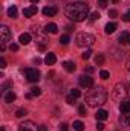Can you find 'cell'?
<instances>
[{
	"mask_svg": "<svg viewBox=\"0 0 130 131\" xmlns=\"http://www.w3.org/2000/svg\"><path fill=\"white\" fill-rule=\"evenodd\" d=\"M89 15V6L84 2H73L66 6V17L72 21H84Z\"/></svg>",
	"mask_w": 130,
	"mask_h": 131,
	"instance_id": "6da1fadb",
	"label": "cell"
},
{
	"mask_svg": "<svg viewBox=\"0 0 130 131\" xmlns=\"http://www.w3.org/2000/svg\"><path fill=\"white\" fill-rule=\"evenodd\" d=\"M86 104L89 107H98L107 102V92L103 87H94L87 95H86Z\"/></svg>",
	"mask_w": 130,
	"mask_h": 131,
	"instance_id": "7a4b0ae2",
	"label": "cell"
},
{
	"mask_svg": "<svg viewBox=\"0 0 130 131\" xmlns=\"http://www.w3.org/2000/svg\"><path fill=\"white\" fill-rule=\"evenodd\" d=\"M75 41H77V46L80 47H90L95 43V37L89 32H80L75 37Z\"/></svg>",
	"mask_w": 130,
	"mask_h": 131,
	"instance_id": "3957f363",
	"label": "cell"
},
{
	"mask_svg": "<svg viewBox=\"0 0 130 131\" xmlns=\"http://www.w3.org/2000/svg\"><path fill=\"white\" fill-rule=\"evenodd\" d=\"M127 93H129L127 85L124 82H118V84H115V87L112 90V98L115 101H124V98L127 96Z\"/></svg>",
	"mask_w": 130,
	"mask_h": 131,
	"instance_id": "277c9868",
	"label": "cell"
},
{
	"mask_svg": "<svg viewBox=\"0 0 130 131\" xmlns=\"http://www.w3.org/2000/svg\"><path fill=\"white\" fill-rule=\"evenodd\" d=\"M37 29H38V28H34V32H35V41H37V47H38L40 50H44V49H46V46H48V38H46V35H44V34H40Z\"/></svg>",
	"mask_w": 130,
	"mask_h": 131,
	"instance_id": "5b68a950",
	"label": "cell"
},
{
	"mask_svg": "<svg viewBox=\"0 0 130 131\" xmlns=\"http://www.w3.org/2000/svg\"><path fill=\"white\" fill-rule=\"evenodd\" d=\"M25 76L29 82H37L40 79V72L37 69H32V67H28L25 69Z\"/></svg>",
	"mask_w": 130,
	"mask_h": 131,
	"instance_id": "8992f818",
	"label": "cell"
},
{
	"mask_svg": "<svg viewBox=\"0 0 130 131\" xmlns=\"http://www.w3.org/2000/svg\"><path fill=\"white\" fill-rule=\"evenodd\" d=\"M9 40H11V31H9V28L6 25H2V28H0V43L6 46V43Z\"/></svg>",
	"mask_w": 130,
	"mask_h": 131,
	"instance_id": "52a82bcc",
	"label": "cell"
},
{
	"mask_svg": "<svg viewBox=\"0 0 130 131\" xmlns=\"http://www.w3.org/2000/svg\"><path fill=\"white\" fill-rule=\"evenodd\" d=\"M80 85L84 89H92L94 87V78L90 75H81L80 76Z\"/></svg>",
	"mask_w": 130,
	"mask_h": 131,
	"instance_id": "ba28073f",
	"label": "cell"
},
{
	"mask_svg": "<svg viewBox=\"0 0 130 131\" xmlns=\"http://www.w3.org/2000/svg\"><path fill=\"white\" fill-rule=\"evenodd\" d=\"M18 131H40V128L37 125H34L31 121H28V122H23L18 127Z\"/></svg>",
	"mask_w": 130,
	"mask_h": 131,
	"instance_id": "9c48e42d",
	"label": "cell"
},
{
	"mask_svg": "<svg viewBox=\"0 0 130 131\" xmlns=\"http://www.w3.org/2000/svg\"><path fill=\"white\" fill-rule=\"evenodd\" d=\"M57 12H58L57 6H46V8H43V14H44L46 17H54Z\"/></svg>",
	"mask_w": 130,
	"mask_h": 131,
	"instance_id": "30bf717a",
	"label": "cell"
},
{
	"mask_svg": "<svg viewBox=\"0 0 130 131\" xmlns=\"http://www.w3.org/2000/svg\"><path fill=\"white\" fill-rule=\"evenodd\" d=\"M37 11H38V9H37V6H35V5L28 6V8H25V9H23V15H25V17H32V15L37 14Z\"/></svg>",
	"mask_w": 130,
	"mask_h": 131,
	"instance_id": "8fae6325",
	"label": "cell"
},
{
	"mask_svg": "<svg viewBox=\"0 0 130 131\" xmlns=\"http://www.w3.org/2000/svg\"><path fill=\"white\" fill-rule=\"evenodd\" d=\"M119 110H121V114H127L130 113V102L127 99H124L121 104H119Z\"/></svg>",
	"mask_w": 130,
	"mask_h": 131,
	"instance_id": "7c38bea8",
	"label": "cell"
},
{
	"mask_svg": "<svg viewBox=\"0 0 130 131\" xmlns=\"http://www.w3.org/2000/svg\"><path fill=\"white\" fill-rule=\"evenodd\" d=\"M55 61H57L55 53H52V52L46 53V57H44V63H46V64H48V66H52V64H55Z\"/></svg>",
	"mask_w": 130,
	"mask_h": 131,
	"instance_id": "4fadbf2b",
	"label": "cell"
},
{
	"mask_svg": "<svg viewBox=\"0 0 130 131\" xmlns=\"http://www.w3.org/2000/svg\"><path fill=\"white\" fill-rule=\"evenodd\" d=\"M63 67H64L66 72L72 73V72H75V69H77V64H75L73 61H64V63H63Z\"/></svg>",
	"mask_w": 130,
	"mask_h": 131,
	"instance_id": "5bb4252c",
	"label": "cell"
},
{
	"mask_svg": "<svg viewBox=\"0 0 130 131\" xmlns=\"http://www.w3.org/2000/svg\"><path fill=\"white\" fill-rule=\"evenodd\" d=\"M40 95H41V89H38V87H34V89H31V92L26 95V98H28V99H32V98L40 96Z\"/></svg>",
	"mask_w": 130,
	"mask_h": 131,
	"instance_id": "9a60e30c",
	"label": "cell"
},
{
	"mask_svg": "<svg viewBox=\"0 0 130 131\" xmlns=\"http://www.w3.org/2000/svg\"><path fill=\"white\" fill-rule=\"evenodd\" d=\"M18 41H20V44H23V46L29 44V43H31V34H22L20 38H18Z\"/></svg>",
	"mask_w": 130,
	"mask_h": 131,
	"instance_id": "2e32d148",
	"label": "cell"
},
{
	"mask_svg": "<svg viewBox=\"0 0 130 131\" xmlns=\"http://www.w3.org/2000/svg\"><path fill=\"white\" fill-rule=\"evenodd\" d=\"M44 31L48 34H57V31H58V26L55 25V23H48L46 26H44Z\"/></svg>",
	"mask_w": 130,
	"mask_h": 131,
	"instance_id": "e0dca14e",
	"label": "cell"
},
{
	"mask_svg": "<svg viewBox=\"0 0 130 131\" xmlns=\"http://www.w3.org/2000/svg\"><path fill=\"white\" fill-rule=\"evenodd\" d=\"M118 41H119V44H127V43L130 41V34L129 32H123L121 35H119Z\"/></svg>",
	"mask_w": 130,
	"mask_h": 131,
	"instance_id": "ac0fdd59",
	"label": "cell"
},
{
	"mask_svg": "<svg viewBox=\"0 0 130 131\" xmlns=\"http://www.w3.org/2000/svg\"><path fill=\"white\" fill-rule=\"evenodd\" d=\"M95 116H97V121H106V119L109 117V113H107L106 110H98Z\"/></svg>",
	"mask_w": 130,
	"mask_h": 131,
	"instance_id": "d6986e66",
	"label": "cell"
},
{
	"mask_svg": "<svg viewBox=\"0 0 130 131\" xmlns=\"http://www.w3.org/2000/svg\"><path fill=\"white\" fill-rule=\"evenodd\" d=\"M15 98H17V96H15V93H14L12 90H9V92L5 95V102H6V104H11V102H14V101H15Z\"/></svg>",
	"mask_w": 130,
	"mask_h": 131,
	"instance_id": "ffe728a7",
	"label": "cell"
},
{
	"mask_svg": "<svg viewBox=\"0 0 130 131\" xmlns=\"http://www.w3.org/2000/svg\"><path fill=\"white\" fill-rule=\"evenodd\" d=\"M119 121H121L123 127H130V113H127V114H123V116L119 117Z\"/></svg>",
	"mask_w": 130,
	"mask_h": 131,
	"instance_id": "44dd1931",
	"label": "cell"
},
{
	"mask_svg": "<svg viewBox=\"0 0 130 131\" xmlns=\"http://www.w3.org/2000/svg\"><path fill=\"white\" fill-rule=\"evenodd\" d=\"M116 28H118V26H116V23H107L104 31H106V34H113L115 31H116Z\"/></svg>",
	"mask_w": 130,
	"mask_h": 131,
	"instance_id": "7402d4cb",
	"label": "cell"
},
{
	"mask_svg": "<svg viewBox=\"0 0 130 131\" xmlns=\"http://www.w3.org/2000/svg\"><path fill=\"white\" fill-rule=\"evenodd\" d=\"M17 14H18V11H17L15 6L8 8V17H11V18H17Z\"/></svg>",
	"mask_w": 130,
	"mask_h": 131,
	"instance_id": "603a6c76",
	"label": "cell"
},
{
	"mask_svg": "<svg viewBox=\"0 0 130 131\" xmlns=\"http://www.w3.org/2000/svg\"><path fill=\"white\" fill-rule=\"evenodd\" d=\"M73 130L75 131H84V124L81 121H75L73 122Z\"/></svg>",
	"mask_w": 130,
	"mask_h": 131,
	"instance_id": "cb8c5ba5",
	"label": "cell"
},
{
	"mask_svg": "<svg viewBox=\"0 0 130 131\" xmlns=\"http://www.w3.org/2000/svg\"><path fill=\"white\" fill-rule=\"evenodd\" d=\"M104 60H106V58H104V55H103V53H99V55L95 57V64H97V66H103V64H104Z\"/></svg>",
	"mask_w": 130,
	"mask_h": 131,
	"instance_id": "d4e9b609",
	"label": "cell"
},
{
	"mask_svg": "<svg viewBox=\"0 0 130 131\" xmlns=\"http://www.w3.org/2000/svg\"><path fill=\"white\" fill-rule=\"evenodd\" d=\"M69 41H70V37L69 35H61L60 37V44L66 46V44H69Z\"/></svg>",
	"mask_w": 130,
	"mask_h": 131,
	"instance_id": "484cf974",
	"label": "cell"
},
{
	"mask_svg": "<svg viewBox=\"0 0 130 131\" xmlns=\"http://www.w3.org/2000/svg\"><path fill=\"white\" fill-rule=\"evenodd\" d=\"M90 57H92V50H90V49H86V50L83 52V55H81L83 60H89Z\"/></svg>",
	"mask_w": 130,
	"mask_h": 131,
	"instance_id": "4316f807",
	"label": "cell"
},
{
	"mask_svg": "<svg viewBox=\"0 0 130 131\" xmlns=\"http://www.w3.org/2000/svg\"><path fill=\"white\" fill-rule=\"evenodd\" d=\"M78 114H80L81 117L86 116V105H84V104H81V105L78 107Z\"/></svg>",
	"mask_w": 130,
	"mask_h": 131,
	"instance_id": "83f0119b",
	"label": "cell"
},
{
	"mask_svg": "<svg viewBox=\"0 0 130 131\" xmlns=\"http://www.w3.org/2000/svg\"><path fill=\"white\" fill-rule=\"evenodd\" d=\"M70 95H72V96H73V98H80V96H81V92H80V90H78V89H72V90H70Z\"/></svg>",
	"mask_w": 130,
	"mask_h": 131,
	"instance_id": "f1b7e54d",
	"label": "cell"
},
{
	"mask_svg": "<svg viewBox=\"0 0 130 131\" xmlns=\"http://www.w3.org/2000/svg\"><path fill=\"white\" fill-rule=\"evenodd\" d=\"M99 76H101V79H109L110 73H109L107 70H101V72H99Z\"/></svg>",
	"mask_w": 130,
	"mask_h": 131,
	"instance_id": "f546056e",
	"label": "cell"
},
{
	"mask_svg": "<svg viewBox=\"0 0 130 131\" xmlns=\"http://www.w3.org/2000/svg\"><path fill=\"white\" fill-rule=\"evenodd\" d=\"M25 114H26V110H25V108H18V110L15 111V116H17V117H23Z\"/></svg>",
	"mask_w": 130,
	"mask_h": 131,
	"instance_id": "4dcf8cb0",
	"label": "cell"
},
{
	"mask_svg": "<svg viewBox=\"0 0 130 131\" xmlns=\"http://www.w3.org/2000/svg\"><path fill=\"white\" fill-rule=\"evenodd\" d=\"M9 87H12V82H11V81H8V82H5V84L2 85V92L5 93V92H6V90L9 89Z\"/></svg>",
	"mask_w": 130,
	"mask_h": 131,
	"instance_id": "1f68e13d",
	"label": "cell"
},
{
	"mask_svg": "<svg viewBox=\"0 0 130 131\" xmlns=\"http://www.w3.org/2000/svg\"><path fill=\"white\" fill-rule=\"evenodd\" d=\"M75 101H77V98H73L72 95H69V96L66 98V102H67L69 105H73V104H75Z\"/></svg>",
	"mask_w": 130,
	"mask_h": 131,
	"instance_id": "d6a6232c",
	"label": "cell"
},
{
	"mask_svg": "<svg viewBox=\"0 0 130 131\" xmlns=\"http://www.w3.org/2000/svg\"><path fill=\"white\" fill-rule=\"evenodd\" d=\"M123 20H124V21H127V23H130V9L124 14V15H123Z\"/></svg>",
	"mask_w": 130,
	"mask_h": 131,
	"instance_id": "836d02e7",
	"label": "cell"
},
{
	"mask_svg": "<svg viewBox=\"0 0 130 131\" xmlns=\"http://www.w3.org/2000/svg\"><path fill=\"white\" fill-rule=\"evenodd\" d=\"M109 17H112V18L118 17V12H116V9H110V11H109Z\"/></svg>",
	"mask_w": 130,
	"mask_h": 131,
	"instance_id": "e575fe53",
	"label": "cell"
},
{
	"mask_svg": "<svg viewBox=\"0 0 130 131\" xmlns=\"http://www.w3.org/2000/svg\"><path fill=\"white\" fill-rule=\"evenodd\" d=\"M9 49H11L12 52H17V50H18V44H15V43H11V46H9Z\"/></svg>",
	"mask_w": 130,
	"mask_h": 131,
	"instance_id": "d590c367",
	"label": "cell"
},
{
	"mask_svg": "<svg viewBox=\"0 0 130 131\" xmlns=\"http://www.w3.org/2000/svg\"><path fill=\"white\" fill-rule=\"evenodd\" d=\"M107 2H109V0H98V5H99L101 8H106V5H107Z\"/></svg>",
	"mask_w": 130,
	"mask_h": 131,
	"instance_id": "8d00e7d4",
	"label": "cell"
},
{
	"mask_svg": "<svg viewBox=\"0 0 130 131\" xmlns=\"http://www.w3.org/2000/svg\"><path fill=\"white\" fill-rule=\"evenodd\" d=\"M98 18H99V14H98V12H92L90 20H98Z\"/></svg>",
	"mask_w": 130,
	"mask_h": 131,
	"instance_id": "74e56055",
	"label": "cell"
},
{
	"mask_svg": "<svg viewBox=\"0 0 130 131\" xmlns=\"http://www.w3.org/2000/svg\"><path fill=\"white\" fill-rule=\"evenodd\" d=\"M0 67H2V69H5V67H6V61H5V58H3V57L0 58Z\"/></svg>",
	"mask_w": 130,
	"mask_h": 131,
	"instance_id": "f35d334b",
	"label": "cell"
},
{
	"mask_svg": "<svg viewBox=\"0 0 130 131\" xmlns=\"http://www.w3.org/2000/svg\"><path fill=\"white\" fill-rule=\"evenodd\" d=\"M97 130L98 131H103V130H104V125H103L101 122H97Z\"/></svg>",
	"mask_w": 130,
	"mask_h": 131,
	"instance_id": "ab89813d",
	"label": "cell"
},
{
	"mask_svg": "<svg viewBox=\"0 0 130 131\" xmlns=\"http://www.w3.org/2000/svg\"><path fill=\"white\" fill-rule=\"evenodd\" d=\"M60 131H69L67 125H66V124H61V125H60Z\"/></svg>",
	"mask_w": 130,
	"mask_h": 131,
	"instance_id": "60d3db41",
	"label": "cell"
},
{
	"mask_svg": "<svg viewBox=\"0 0 130 131\" xmlns=\"http://www.w3.org/2000/svg\"><path fill=\"white\" fill-rule=\"evenodd\" d=\"M126 69H127V70H130V57L127 58V61H126Z\"/></svg>",
	"mask_w": 130,
	"mask_h": 131,
	"instance_id": "b9f144b4",
	"label": "cell"
},
{
	"mask_svg": "<svg viewBox=\"0 0 130 131\" xmlns=\"http://www.w3.org/2000/svg\"><path fill=\"white\" fill-rule=\"evenodd\" d=\"M38 128H40V131H48V128H46V125H40Z\"/></svg>",
	"mask_w": 130,
	"mask_h": 131,
	"instance_id": "7bdbcfd3",
	"label": "cell"
},
{
	"mask_svg": "<svg viewBox=\"0 0 130 131\" xmlns=\"http://www.w3.org/2000/svg\"><path fill=\"white\" fill-rule=\"evenodd\" d=\"M86 70H87V73H92V72H94V67H87Z\"/></svg>",
	"mask_w": 130,
	"mask_h": 131,
	"instance_id": "ee69618b",
	"label": "cell"
},
{
	"mask_svg": "<svg viewBox=\"0 0 130 131\" xmlns=\"http://www.w3.org/2000/svg\"><path fill=\"white\" fill-rule=\"evenodd\" d=\"M38 2H40V0H31V3H32V5H37Z\"/></svg>",
	"mask_w": 130,
	"mask_h": 131,
	"instance_id": "f6af8a7d",
	"label": "cell"
},
{
	"mask_svg": "<svg viewBox=\"0 0 130 131\" xmlns=\"http://www.w3.org/2000/svg\"><path fill=\"white\" fill-rule=\"evenodd\" d=\"M112 2H113V3H116V2H118V0H112Z\"/></svg>",
	"mask_w": 130,
	"mask_h": 131,
	"instance_id": "bcb514c9",
	"label": "cell"
},
{
	"mask_svg": "<svg viewBox=\"0 0 130 131\" xmlns=\"http://www.w3.org/2000/svg\"><path fill=\"white\" fill-rule=\"evenodd\" d=\"M127 101H129V102H130V98H129V99H127Z\"/></svg>",
	"mask_w": 130,
	"mask_h": 131,
	"instance_id": "7dc6e473",
	"label": "cell"
},
{
	"mask_svg": "<svg viewBox=\"0 0 130 131\" xmlns=\"http://www.w3.org/2000/svg\"><path fill=\"white\" fill-rule=\"evenodd\" d=\"M129 43H130V41H129Z\"/></svg>",
	"mask_w": 130,
	"mask_h": 131,
	"instance_id": "c3c4849f",
	"label": "cell"
}]
</instances>
